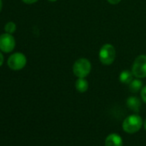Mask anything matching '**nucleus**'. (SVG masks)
<instances>
[{"label": "nucleus", "instance_id": "nucleus-1", "mask_svg": "<svg viewBox=\"0 0 146 146\" xmlns=\"http://www.w3.org/2000/svg\"><path fill=\"white\" fill-rule=\"evenodd\" d=\"M143 125H144V121L140 115H132L127 116L124 120L122 123V128L126 133L133 134L139 132L143 127Z\"/></svg>", "mask_w": 146, "mask_h": 146}, {"label": "nucleus", "instance_id": "nucleus-2", "mask_svg": "<svg viewBox=\"0 0 146 146\" xmlns=\"http://www.w3.org/2000/svg\"><path fill=\"white\" fill-rule=\"evenodd\" d=\"M91 71V64L88 59L80 58L73 65V73L78 78H85Z\"/></svg>", "mask_w": 146, "mask_h": 146}, {"label": "nucleus", "instance_id": "nucleus-3", "mask_svg": "<svg viewBox=\"0 0 146 146\" xmlns=\"http://www.w3.org/2000/svg\"><path fill=\"white\" fill-rule=\"evenodd\" d=\"M116 56V51L114 47L110 44H104L99 53V58L102 64L110 65L114 62Z\"/></svg>", "mask_w": 146, "mask_h": 146}, {"label": "nucleus", "instance_id": "nucleus-4", "mask_svg": "<svg viewBox=\"0 0 146 146\" xmlns=\"http://www.w3.org/2000/svg\"><path fill=\"white\" fill-rule=\"evenodd\" d=\"M132 72L136 78L141 79L146 77V56H139L133 65Z\"/></svg>", "mask_w": 146, "mask_h": 146}, {"label": "nucleus", "instance_id": "nucleus-5", "mask_svg": "<svg viewBox=\"0 0 146 146\" xmlns=\"http://www.w3.org/2000/svg\"><path fill=\"white\" fill-rule=\"evenodd\" d=\"M27 63L26 56L20 52L11 55L8 59V66L12 70H21Z\"/></svg>", "mask_w": 146, "mask_h": 146}, {"label": "nucleus", "instance_id": "nucleus-6", "mask_svg": "<svg viewBox=\"0 0 146 146\" xmlns=\"http://www.w3.org/2000/svg\"><path fill=\"white\" fill-rule=\"evenodd\" d=\"M15 45L14 37L9 33H3L0 35V50L5 53L11 52Z\"/></svg>", "mask_w": 146, "mask_h": 146}, {"label": "nucleus", "instance_id": "nucleus-7", "mask_svg": "<svg viewBox=\"0 0 146 146\" xmlns=\"http://www.w3.org/2000/svg\"><path fill=\"white\" fill-rule=\"evenodd\" d=\"M105 146H123V140L119 134L111 133L106 138Z\"/></svg>", "mask_w": 146, "mask_h": 146}, {"label": "nucleus", "instance_id": "nucleus-8", "mask_svg": "<svg viewBox=\"0 0 146 146\" xmlns=\"http://www.w3.org/2000/svg\"><path fill=\"white\" fill-rule=\"evenodd\" d=\"M126 104H127L128 108L131 110L134 111L135 113L139 112V110L141 109V101L137 97H130V98H128V99L126 100Z\"/></svg>", "mask_w": 146, "mask_h": 146}, {"label": "nucleus", "instance_id": "nucleus-9", "mask_svg": "<svg viewBox=\"0 0 146 146\" xmlns=\"http://www.w3.org/2000/svg\"><path fill=\"white\" fill-rule=\"evenodd\" d=\"M75 87L77 91H78L81 93H83L88 90L89 83L84 78H78V80L75 83Z\"/></svg>", "mask_w": 146, "mask_h": 146}, {"label": "nucleus", "instance_id": "nucleus-10", "mask_svg": "<svg viewBox=\"0 0 146 146\" xmlns=\"http://www.w3.org/2000/svg\"><path fill=\"white\" fill-rule=\"evenodd\" d=\"M133 72L129 70H124L120 74V81L123 84H130L133 81Z\"/></svg>", "mask_w": 146, "mask_h": 146}, {"label": "nucleus", "instance_id": "nucleus-11", "mask_svg": "<svg viewBox=\"0 0 146 146\" xmlns=\"http://www.w3.org/2000/svg\"><path fill=\"white\" fill-rule=\"evenodd\" d=\"M143 88V82L140 80H133V81L129 84V90L133 92V93H137L138 92H139L140 90H142Z\"/></svg>", "mask_w": 146, "mask_h": 146}, {"label": "nucleus", "instance_id": "nucleus-12", "mask_svg": "<svg viewBox=\"0 0 146 146\" xmlns=\"http://www.w3.org/2000/svg\"><path fill=\"white\" fill-rule=\"evenodd\" d=\"M4 29H5V32H6L7 33L12 34V33L15 31L16 26H15V24L13 21H9V22L5 25Z\"/></svg>", "mask_w": 146, "mask_h": 146}, {"label": "nucleus", "instance_id": "nucleus-13", "mask_svg": "<svg viewBox=\"0 0 146 146\" xmlns=\"http://www.w3.org/2000/svg\"><path fill=\"white\" fill-rule=\"evenodd\" d=\"M141 98H142L143 101L146 104V86H144L141 90Z\"/></svg>", "mask_w": 146, "mask_h": 146}, {"label": "nucleus", "instance_id": "nucleus-14", "mask_svg": "<svg viewBox=\"0 0 146 146\" xmlns=\"http://www.w3.org/2000/svg\"><path fill=\"white\" fill-rule=\"evenodd\" d=\"M23 3H28V4H31V3H36L38 0H22Z\"/></svg>", "mask_w": 146, "mask_h": 146}, {"label": "nucleus", "instance_id": "nucleus-15", "mask_svg": "<svg viewBox=\"0 0 146 146\" xmlns=\"http://www.w3.org/2000/svg\"><path fill=\"white\" fill-rule=\"evenodd\" d=\"M121 0H108V2L111 4H117L120 2Z\"/></svg>", "mask_w": 146, "mask_h": 146}, {"label": "nucleus", "instance_id": "nucleus-16", "mask_svg": "<svg viewBox=\"0 0 146 146\" xmlns=\"http://www.w3.org/2000/svg\"><path fill=\"white\" fill-rule=\"evenodd\" d=\"M3 54L0 52V67L3 65Z\"/></svg>", "mask_w": 146, "mask_h": 146}, {"label": "nucleus", "instance_id": "nucleus-17", "mask_svg": "<svg viewBox=\"0 0 146 146\" xmlns=\"http://www.w3.org/2000/svg\"><path fill=\"white\" fill-rule=\"evenodd\" d=\"M2 5H3V3H2V0H0V11H1V9H2Z\"/></svg>", "mask_w": 146, "mask_h": 146}, {"label": "nucleus", "instance_id": "nucleus-18", "mask_svg": "<svg viewBox=\"0 0 146 146\" xmlns=\"http://www.w3.org/2000/svg\"><path fill=\"white\" fill-rule=\"evenodd\" d=\"M144 127H145V129L146 130V119L145 121V122H144Z\"/></svg>", "mask_w": 146, "mask_h": 146}, {"label": "nucleus", "instance_id": "nucleus-19", "mask_svg": "<svg viewBox=\"0 0 146 146\" xmlns=\"http://www.w3.org/2000/svg\"><path fill=\"white\" fill-rule=\"evenodd\" d=\"M48 1H51V2H55V1H57V0H48Z\"/></svg>", "mask_w": 146, "mask_h": 146}]
</instances>
